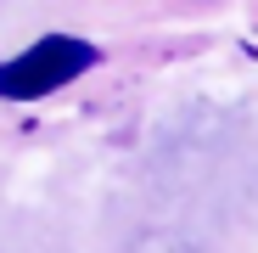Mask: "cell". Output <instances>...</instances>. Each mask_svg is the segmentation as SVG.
Here are the masks:
<instances>
[{
	"label": "cell",
	"mask_w": 258,
	"mask_h": 253,
	"mask_svg": "<svg viewBox=\"0 0 258 253\" xmlns=\"http://www.w3.org/2000/svg\"><path fill=\"white\" fill-rule=\"evenodd\" d=\"M96 62H101L96 45H84V39H73V34H45V39H34L23 57L0 62V96H12V102L51 96V90H62V84L84 79Z\"/></svg>",
	"instance_id": "obj_1"
},
{
	"label": "cell",
	"mask_w": 258,
	"mask_h": 253,
	"mask_svg": "<svg viewBox=\"0 0 258 253\" xmlns=\"http://www.w3.org/2000/svg\"><path fill=\"white\" fill-rule=\"evenodd\" d=\"M129 253H208V242H197L180 225H152V231H141L129 242Z\"/></svg>",
	"instance_id": "obj_2"
}]
</instances>
